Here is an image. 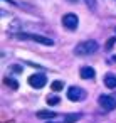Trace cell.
<instances>
[{"instance_id": "1", "label": "cell", "mask_w": 116, "mask_h": 123, "mask_svg": "<svg viewBox=\"0 0 116 123\" xmlns=\"http://www.w3.org/2000/svg\"><path fill=\"white\" fill-rule=\"evenodd\" d=\"M99 49V44L96 41H84V42H79L74 49V52L77 56H91V54H96Z\"/></svg>"}, {"instance_id": "2", "label": "cell", "mask_w": 116, "mask_h": 123, "mask_svg": "<svg viewBox=\"0 0 116 123\" xmlns=\"http://www.w3.org/2000/svg\"><path fill=\"white\" fill-rule=\"evenodd\" d=\"M17 39H27V41H34V42H39V44H44V46H54V41L46 37V36H39V34H25V32H19L15 34Z\"/></svg>"}, {"instance_id": "3", "label": "cell", "mask_w": 116, "mask_h": 123, "mask_svg": "<svg viewBox=\"0 0 116 123\" xmlns=\"http://www.w3.org/2000/svg\"><path fill=\"white\" fill-rule=\"evenodd\" d=\"M29 84H30L32 88H35V89H41V88H44V86L47 84V76H46L44 73L32 74V76H29Z\"/></svg>"}, {"instance_id": "4", "label": "cell", "mask_w": 116, "mask_h": 123, "mask_svg": "<svg viewBox=\"0 0 116 123\" xmlns=\"http://www.w3.org/2000/svg\"><path fill=\"white\" fill-rule=\"evenodd\" d=\"M99 106L103 110H114L116 108V94H101L99 96Z\"/></svg>"}, {"instance_id": "5", "label": "cell", "mask_w": 116, "mask_h": 123, "mask_svg": "<svg viewBox=\"0 0 116 123\" xmlns=\"http://www.w3.org/2000/svg\"><path fill=\"white\" fill-rule=\"evenodd\" d=\"M62 25H64L66 29H69V31H76L77 25H79L77 15H76V14H66V15L62 17Z\"/></svg>"}, {"instance_id": "6", "label": "cell", "mask_w": 116, "mask_h": 123, "mask_svg": "<svg viewBox=\"0 0 116 123\" xmlns=\"http://www.w3.org/2000/svg\"><path fill=\"white\" fill-rule=\"evenodd\" d=\"M82 98H86V93H84L81 88L71 86V88L67 89V99H71V101H79V99H82Z\"/></svg>"}, {"instance_id": "7", "label": "cell", "mask_w": 116, "mask_h": 123, "mask_svg": "<svg viewBox=\"0 0 116 123\" xmlns=\"http://www.w3.org/2000/svg\"><path fill=\"white\" fill-rule=\"evenodd\" d=\"M94 76H96V73H94L93 68H89V66L81 68V78H82V79H93Z\"/></svg>"}, {"instance_id": "8", "label": "cell", "mask_w": 116, "mask_h": 123, "mask_svg": "<svg viewBox=\"0 0 116 123\" xmlns=\"http://www.w3.org/2000/svg\"><path fill=\"white\" fill-rule=\"evenodd\" d=\"M37 118H41V120H52V118H56V113L47 111V110H41V111H37Z\"/></svg>"}, {"instance_id": "9", "label": "cell", "mask_w": 116, "mask_h": 123, "mask_svg": "<svg viewBox=\"0 0 116 123\" xmlns=\"http://www.w3.org/2000/svg\"><path fill=\"white\" fill-rule=\"evenodd\" d=\"M81 113H72V115H64V118H62V123H74V121H77V120H81Z\"/></svg>"}, {"instance_id": "10", "label": "cell", "mask_w": 116, "mask_h": 123, "mask_svg": "<svg viewBox=\"0 0 116 123\" xmlns=\"http://www.w3.org/2000/svg\"><path fill=\"white\" fill-rule=\"evenodd\" d=\"M104 84H106L109 89H114V88H116V76H113V74H108V76L104 78Z\"/></svg>"}, {"instance_id": "11", "label": "cell", "mask_w": 116, "mask_h": 123, "mask_svg": "<svg viewBox=\"0 0 116 123\" xmlns=\"http://www.w3.org/2000/svg\"><path fill=\"white\" fill-rule=\"evenodd\" d=\"M51 88H52L54 93H59V91L64 88V83H62V81H54V83L51 84Z\"/></svg>"}, {"instance_id": "12", "label": "cell", "mask_w": 116, "mask_h": 123, "mask_svg": "<svg viewBox=\"0 0 116 123\" xmlns=\"http://www.w3.org/2000/svg\"><path fill=\"white\" fill-rule=\"evenodd\" d=\"M4 83H5L7 86H10L12 89H17V88H19V83H17V81H14V79H10V78H5V79H4Z\"/></svg>"}, {"instance_id": "13", "label": "cell", "mask_w": 116, "mask_h": 123, "mask_svg": "<svg viewBox=\"0 0 116 123\" xmlns=\"http://www.w3.org/2000/svg\"><path fill=\"white\" fill-rule=\"evenodd\" d=\"M47 103H49L51 106H56V105L61 103V98H59V96H47Z\"/></svg>"}, {"instance_id": "14", "label": "cell", "mask_w": 116, "mask_h": 123, "mask_svg": "<svg viewBox=\"0 0 116 123\" xmlns=\"http://www.w3.org/2000/svg\"><path fill=\"white\" fill-rule=\"evenodd\" d=\"M84 4H86V5H87V9H89V10H93V12H94V10H96V7H98L96 0H84Z\"/></svg>"}, {"instance_id": "15", "label": "cell", "mask_w": 116, "mask_h": 123, "mask_svg": "<svg viewBox=\"0 0 116 123\" xmlns=\"http://www.w3.org/2000/svg\"><path fill=\"white\" fill-rule=\"evenodd\" d=\"M114 42H116V39H114V37H111V39L106 42V49H111V47L114 46Z\"/></svg>"}, {"instance_id": "16", "label": "cell", "mask_w": 116, "mask_h": 123, "mask_svg": "<svg viewBox=\"0 0 116 123\" xmlns=\"http://www.w3.org/2000/svg\"><path fill=\"white\" fill-rule=\"evenodd\" d=\"M47 123H62V121H47Z\"/></svg>"}, {"instance_id": "17", "label": "cell", "mask_w": 116, "mask_h": 123, "mask_svg": "<svg viewBox=\"0 0 116 123\" xmlns=\"http://www.w3.org/2000/svg\"><path fill=\"white\" fill-rule=\"evenodd\" d=\"M71 2H76V0H71Z\"/></svg>"}, {"instance_id": "18", "label": "cell", "mask_w": 116, "mask_h": 123, "mask_svg": "<svg viewBox=\"0 0 116 123\" xmlns=\"http://www.w3.org/2000/svg\"><path fill=\"white\" fill-rule=\"evenodd\" d=\"M114 32H116V29H114Z\"/></svg>"}]
</instances>
